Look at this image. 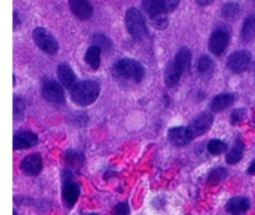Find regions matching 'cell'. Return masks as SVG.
I'll list each match as a JSON object with an SVG mask.
<instances>
[{"label":"cell","instance_id":"cell-1","mask_svg":"<svg viewBox=\"0 0 255 215\" xmlns=\"http://www.w3.org/2000/svg\"><path fill=\"white\" fill-rule=\"evenodd\" d=\"M114 76L120 80L138 84L144 76V69L142 64L132 59H122L114 65Z\"/></svg>","mask_w":255,"mask_h":215},{"label":"cell","instance_id":"cell-2","mask_svg":"<svg viewBox=\"0 0 255 215\" xmlns=\"http://www.w3.org/2000/svg\"><path fill=\"white\" fill-rule=\"evenodd\" d=\"M100 95V85L92 80L76 84L71 90V100L77 106H89L97 100Z\"/></svg>","mask_w":255,"mask_h":215},{"label":"cell","instance_id":"cell-3","mask_svg":"<svg viewBox=\"0 0 255 215\" xmlns=\"http://www.w3.org/2000/svg\"><path fill=\"white\" fill-rule=\"evenodd\" d=\"M126 27L127 31L137 40H141L147 36V26L142 12L136 7H131L126 11Z\"/></svg>","mask_w":255,"mask_h":215},{"label":"cell","instance_id":"cell-4","mask_svg":"<svg viewBox=\"0 0 255 215\" xmlns=\"http://www.w3.org/2000/svg\"><path fill=\"white\" fill-rule=\"evenodd\" d=\"M32 39L36 46L47 55H55L59 51V42L55 39L51 32L47 31L45 27H36L32 31Z\"/></svg>","mask_w":255,"mask_h":215},{"label":"cell","instance_id":"cell-5","mask_svg":"<svg viewBox=\"0 0 255 215\" xmlns=\"http://www.w3.org/2000/svg\"><path fill=\"white\" fill-rule=\"evenodd\" d=\"M80 196V187L72 179V173L70 169L62 172V199L67 208H72L76 204Z\"/></svg>","mask_w":255,"mask_h":215},{"label":"cell","instance_id":"cell-6","mask_svg":"<svg viewBox=\"0 0 255 215\" xmlns=\"http://www.w3.org/2000/svg\"><path fill=\"white\" fill-rule=\"evenodd\" d=\"M42 97L52 105H64L65 94L61 85L55 80H44L41 86Z\"/></svg>","mask_w":255,"mask_h":215},{"label":"cell","instance_id":"cell-7","mask_svg":"<svg viewBox=\"0 0 255 215\" xmlns=\"http://www.w3.org/2000/svg\"><path fill=\"white\" fill-rule=\"evenodd\" d=\"M252 61L251 52L247 50H241L229 55L227 60V67L234 74H242L249 67Z\"/></svg>","mask_w":255,"mask_h":215},{"label":"cell","instance_id":"cell-8","mask_svg":"<svg viewBox=\"0 0 255 215\" xmlns=\"http://www.w3.org/2000/svg\"><path fill=\"white\" fill-rule=\"evenodd\" d=\"M229 42V35L226 30L217 29L212 32L209 37V50L213 52L216 56H221L226 51Z\"/></svg>","mask_w":255,"mask_h":215},{"label":"cell","instance_id":"cell-9","mask_svg":"<svg viewBox=\"0 0 255 215\" xmlns=\"http://www.w3.org/2000/svg\"><path fill=\"white\" fill-rule=\"evenodd\" d=\"M213 114L209 113V112H203L199 116H197L196 118L192 121L191 126L188 127L189 131H191L193 138L196 137L202 136L206 132H208L211 129L212 124H213Z\"/></svg>","mask_w":255,"mask_h":215},{"label":"cell","instance_id":"cell-10","mask_svg":"<svg viewBox=\"0 0 255 215\" xmlns=\"http://www.w3.org/2000/svg\"><path fill=\"white\" fill-rule=\"evenodd\" d=\"M20 168L26 176L36 177L42 171V158L39 153H32L25 157L20 163Z\"/></svg>","mask_w":255,"mask_h":215},{"label":"cell","instance_id":"cell-11","mask_svg":"<svg viewBox=\"0 0 255 215\" xmlns=\"http://www.w3.org/2000/svg\"><path fill=\"white\" fill-rule=\"evenodd\" d=\"M168 139L173 146L183 147L193 139V136L188 127H173L168 131Z\"/></svg>","mask_w":255,"mask_h":215},{"label":"cell","instance_id":"cell-12","mask_svg":"<svg viewBox=\"0 0 255 215\" xmlns=\"http://www.w3.org/2000/svg\"><path fill=\"white\" fill-rule=\"evenodd\" d=\"M69 6L72 14L80 20H87L94 14V7L89 0H69Z\"/></svg>","mask_w":255,"mask_h":215},{"label":"cell","instance_id":"cell-13","mask_svg":"<svg viewBox=\"0 0 255 215\" xmlns=\"http://www.w3.org/2000/svg\"><path fill=\"white\" fill-rule=\"evenodd\" d=\"M37 143V136L31 131H20L14 136V149L21 151L35 146Z\"/></svg>","mask_w":255,"mask_h":215},{"label":"cell","instance_id":"cell-14","mask_svg":"<svg viewBox=\"0 0 255 215\" xmlns=\"http://www.w3.org/2000/svg\"><path fill=\"white\" fill-rule=\"evenodd\" d=\"M57 77L62 86L67 90H72L76 86V75L74 70L66 64H61L57 67Z\"/></svg>","mask_w":255,"mask_h":215},{"label":"cell","instance_id":"cell-15","mask_svg":"<svg viewBox=\"0 0 255 215\" xmlns=\"http://www.w3.org/2000/svg\"><path fill=\"white\" fill-rule=\"evenodd\" d=\"M251 207V202L244 197H234L229 199L226 206V211L231 214H243Z\"/></svg>","mask_w":255,"mask_h":215},{"label":"cell","instance_id":"cell-16","mask_svg":"<svg viewBox=\"0 0 255 215\" xmlns=\"http://www.w3.org/2000/svg\"><path fill=\"white\" fill-rule=\"evenodd\" d=\"M142 7L149 16L166 14V0H142Z\"/></svg>","mask_w":255,"mask_h":215},{"label":"cell","instance_id":"cell-17","mask_svg":"<svg viewBox=\"0 0 255 215\" xmlns=\"http://www.w3.org/2000/svg\"><path fill=\"white\" fill-rule=\"evenodd\" d=\"M182 71L178 66L176 65V62L171 61L168 65H167L166 70H164V82L168 87H174L181 80Z\"/></svg>","mask_w":255,"mask_h":215},{"label":"cell","instance_id":"cell-18","mask_svg":"<svg viewBox=\"0 0 255 215\" xmlns=\"http://www.w3.org/2000/svg\"><path fill=\"white\" fill-rule=\"evenodd\" d=\"M234 104V95L221 94L214 97L211 102V108L214 112H222L229 108Z\"/></svg>","mask_w":255,"mask_h":215},{"label":"cell","instance_id":"cell-19","mask_svg":"<svg viewBox=\"0 0 255 215\" xmlns=\"http://www.w3.org/2000/svg\"><path fill=\"white\" fill-rule=\"evenodd\" d=\"M101 54L102 49L101 47L96 46V45H92L89 49L86 50V54H85V61L86 64L91 67L92 70H97L101 65Z\"/></svg>","mask_w":255,"mask_h":215},{"label":"cell","instance_id":"cell-20","mask_svg":"<svg viewBox=\"0 0 255 215\" xmlns=\"http://www.w3.org/2000/svg\"><path fill=\"white\" fill-rule=\"evenodd\" d=\"M197 70H198V74L201 75L203 79H211L212 75L214 71V62L207 55L199 57L198 62H197Z\"/></svg>","mask_w":255,"mask_h":215},{"label":"cell","instance_id":"cell-21","mask_svg":"<svg viewBox=\"0 0 255 215\" xmlns=\"http://www.w3.org/2000/svg\"><path fill=\"white\" fill-rule=\"evenodd\" d=\"M176 62L177 66L182 70V71H187L191 66V62H192V52L191 50L187 49V47H182L177 51L176 57L173 60Z\"/></svg>","mask_w":255,"mask_h":215},{"label":"cell","instance_id":"cell-22","mask_svg":"<svg viewBox=\"0 0 255 215\" xmlns=\"http://www.w3.org/2000/svg\"><path fill=\"white\" fill-rule=\"evenodd\" d=\"M85 157L81 152L75 151V149H70L65 154V163L70 169H79L81 168L84 164Z\"/></svg>","mask_w":255,"mask_h":215},{"label":"cell","instance_id":"cell-23","mask_svg":"<svg viewBox=\"0 0 255 215\" xmlns=\"http://www.w3.org/2000/svg\"><path fill=\"white\" fill-rule=\"evenodd\" d=\"M244 154V143L238 139V141L234 143V146L232 147V149L229 151V153L227 154V163L233 166V164H237L242 158H243Z\"/></svg>","mask_w":255,"mask_h":215},{"label":"cell","instance_id":"cell-24","mask_svg":"<svg viewBox=\"0 0 255 215\" xmlns=\"http://www.w3.org/2000/svg\"><path fill=\"white\" fill-rule=\"evenodd\" d=\"M255 37V15H249L242 26V39L246 42L252 41Z\"/></svg>","mask_w":255,"mask_h":215},{"label":"cell","instance_id":"cell-25","mask_svg":"<svg viewBox=\"0 0 255 215\" xmlns=\"http://www.w3.org/2000/svg\"><path fill=\"white\" fill-rule=\"evenodd\" d=\"M241 14V5L237 4V2H227L223 7H222V16L226 17V19L234 20L237 19V16Z\"/></svg>","mask_w":255,"mask_h":215},{"label":"cell","instance_id":"cell-26","mask_svg":"<svg viewBox=\"0 0 255 215\" xmlns=\"http://www.w3.org/2000/svg\"><path fill=\"white\" fill-rule=\"evenodd\" d=\"M227 169H224L223 167H219V168L213 169V171L209 173L208 176V184L211 186H216V184L221 183L224 179L227 178Z\"/></svg>","mask_w":255,"mask_h":215},{"label":"cell","instance_id":"cell-27","mask_svg":"<svg viewBox=\"0 0 255 215\" xmlns=\"http://www.w3.org/2000/svg\"><path fill=\"white\" fill-rule=\"evenodd\" d=\"M227 144L224 142L219 141V139H212L208 143V152L213 156H218L222 154L223 152H226Z\"/></svg>","mask_w":255,"mask_h":215},{"label":"cell","instance_id":"cell-28","mask_svg":"<svg viewBox=\"0 0 255 215\" xmlns=\"http://www.w3.org/2000/svg\"><path fill=\"white\" fill-rule=\"evenodd\" d=\"M92 41H94V45L101 47L102 50H111V41H110L105 35H95Z\"/></svg>","mask_w":255,"mask_h":215},{"label":"cell","instance_id":"cell-29","mask_svg":"<svg viewBox=\"0 0 255 215\" xmlns=\"http://www.w3.org/2000/svg\"><path fill=\"white\" fill-rule=\"evenodd\" d=\"M151 22H152V25H153V26L158 30L166 29L167 25H168V20H167L166 14H161V15H157V16H152Z\"/></svg>","mask_w":255,"mask_h":215},{"label":"cell","instance_id":"cell-30","mask_svg":"<svg viewBox=\"0 0 255 215\" xmlns=\"http://www.w3.org/2000/svg\"><path fill=\"white\" fill-rule=\"evenodd\" d=\"M244 117H246V109H244V108L236 109V111H234L233 113H232L231 122L233 124H239L242 121H243Z\"/></svg>","mask_w":255,"mask_h":215},{"label":"cell","instance_id":"cell-31","mask_svg":"<svg viewBox=\"0 0 255 215\" xmlns=\"http://www.w3.org/2000/svg\"><path fill=\"white\" fill-rule=\"evenodd\" d=\"M24 108H25V105H24V102H22V100L19 99V97H15V99H14V116H15V118L17 119V117H21L22 112H24Z\"/></svg>","mask_w":255,"mask_h":215},{"label":"cell","instance_id":"cell-32","mask_svg":"<svg viewBox=\"0 0 255 215\" xmlns=\"http://www.w3.org/2000/svg\"><path fill=\"white\" fill-rule=\"evenodd\" d=\"M129 207L127 203H120L114 208V215H128Z\"/></svg>","mask_w":255,"mask_h":215},{"label":"cell","instance_id":"cell-33","mask_svg":"<svg viewBox=\"0 0 255 215\" xmlns=\"http://www.w3.org/2000/svg\"><path fill=\"white\" fill-rule=\"evenodd\" d=\"M181 0H166V6H167V12L172 11L177 7V5L179 4Z\"/></svg>","mask_w":255,"mask_h":215},{"label":"cell","instance_id":"cell-34","mask_svg":"<svg viewBox=\"0 0 255 215\" xmlns=\"http://www.w3.org/2000/svg\"><path fill=\"white\" fill-rule=\"evenodd\" d=\"M196 1L197 4L201 5V6H208V5H211L214 0H196Z\"/></svg>","mask_w":255,"mask_h":215},{"label":"cell","instance_id":"cell-35","mask_svg":"<svg viewBox=\"0 0 255 215\" xmlns=\"http://www.w3.org/2000/svg\"><path fill=\"white\" fill-rule=\"evenodd\" d=\"M17 25H19V14L16 11H14V27L16 29Z\"/></svg>","mask_w":255,"mask_h":215},{"label":"cell","instance_id":"cell-36","mask_svg":"<svg viewBox=\"0 0 255 215\" xmlns=\"http://www.w3.org/2000/svg\"><path fill=\"white\" fill-rule=\"evenodd\" d=\"M248 173L252 174V176H255V162H253L248 168Z\"/></svg>","mask_w":255,"mask_h":215},{"label":"cell","instance_id":"cell-37","mask_svg":"<svg viewBox=\"0 0 255 215\" xmlns=\"http://www.w3.org/2000/svg\"><path fill=\"white\" fill-rule=\"evenodd\" d=\"M90 215H99V214H90Z\"/></svg>","mask_w":255,"mask_h":215},{"label":"cell","instance_id":"cell-38","mask_svg":"<svg viewBox=\"0 0 255 215\" xmlns=\"http://www.w3.org/2000/svg\"><path fill=\"white\" fill-rule=\"evenodd\" d=\"M234 215H242V214H234Z\"/></svg>","mask_w":255,"mask_h":215}]
</instances>
